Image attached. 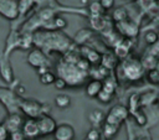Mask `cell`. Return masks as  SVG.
<instances>
[{
  "label": "cell",
  "instance_id": "5b68a950",
  "mask_svg": "<svg viewBox=\"0 0 159 140\" xmlns=\"http://www.w3.org/2000/svg\"><path fill=\"white\" fill-rule=\"evenodd\" d=\"M0 15L7 20L19 17V0H0Z\"/></svg>",
  "mask_w": 159,
  "mask_h": 140
},
{
  "label": "cell",
  "instance_id": "7c38bea8",
  "mask_svg": "<svg viewBox=\"0 0 159 140\" xmlns=\"http://www.w3.org/2000/svg\"><path fill=\"white\" fill-rule=\"evenodd\" d=\"M99 63H101L102 67H104L106 69L111 71V69H113V68H116L118 66L119 59L117 58V56L113 52H107V53H104V55L101 56Z\"/></svg>",
  "mask_w": 159,
  "mask_h": 140
},
{
  "label": "cell",
  "instance_id": "30bf717a",
  "mask_svg": "<svg viewBox=\"0 0 159 140\" xmlns=\"http://www.w3.org/2000/svg\"><path fill=\"white\" fill-rule=\"evenodd\" d=\"M22 118L20 114L17 113H10L6 119L4 120L2 125L6 128V130L9 133H14V131H17V130H21V126H22Z\"/></svg>",
  "mask_w": 159,
  "mask_h": 140
},
{
  "label": "cell",
  "instance_id": "f546056e",
  "mask_svg": "<svg viewBox=\"0 0 159 140\" xmlns=\"http://www.w3.org/2000/svg\"><path fill=\"white\" fill-rule=\"evenodd\" d=\"M98 4L102 10H111L114 6V0H99Z\"/></svg>",
  "mask_w": 159,
  "mask_h": 140
},
{
  "label": "cell",
  "instance_id": "4316f807",
  "mask_svg": "<svg viewBox=\"0 0 159 140\" xmlns=\"http://www.w3.org/2000/svg\"><path fill=\"white\" fill-rule=\"evenodd\" d=\"M113 95L114 94H111V93H108V92H106V90H103V89H101V92L98 93V95L96 97L101 103H109L112 99H113Z\"/></svg>",
  "mask_w": 159,
  "mask_h": 140
},
{
  "label": "cell",
  "instance_id": "d4e9b609",
  "mask_svg": "<svg viewBox=\"0 0 159 140\" xmlns=\"http://www.w3.org/2000/svg\"><path fill=\"white\" fill-rule=\"evenodd\" d=\"M144 41L149 45V46H153L158 42V35L155 31H147L144 33Z\"/></svg>",
  "mask_w": 159,
  "mask_h": 140
},
{
  "label": "cell",
  "instance_id": "277c9868",
  "mask_svg": "<svg viewBox=\"0 0 159 140\" xmlns=\"http://www.w3.org/2000/svg\"><path fill=\"white\" fill-rule=\"evenodd\" d=\"M128 116H129L128 108L123 104H117V105H113L109 109L107 115H104V123L120 126L122 123L125 121Z\"/></svg>",
  "mask_w": 159,
  "mask_h": 140
},
{
  "label": "cell",
  "instance_id": "ac0fdd59",
  "mask_svg": "<svg viewBox=\"0 0 159 140\" xmlns=\"http://www.w3.org/2000/svg\"><path fill=\"white\" fill-rule=\"evenodd\" d=\"M127 17H128V11H127V9L123 7V6H119V7L114 9V11H113V14H112V19H113L117 24L125 21Z\"/></svg>",
  "mask_w": 159,
  "mask_h": 140
},
{
  "label": "cell",
  "instance_id": "8fae6325",
  "mask_svg": "<svg viewBox=\"0 0 159 140\" xmlns=\"http://www.w3.org/2000/svg\"><path fill=\"white\" fill-rule=\"evenodd\" d=\"M0 76L6 83H11L14 79V73H12V67L10 64V61L7 56H4L2 59H0Z\"/></svg>",
  "mask_w": 159,
  "mask_h": 140
},
{
  "label": "cell",
  "instance_id": "5bb4252c",
  "mask_svg": "<svg viewBox=\"0 0 159 140\" xmlns=\"http://www.w3.org/2000/svg\"><path fill=\"white\" fill-rule=\"evenodd\" d=\"M102 89V81L98 79H91L87 84H86V94L91 98H96L98 95V93Z\"/></svg>",
  "mask_w": 159,
  "mask_h": 140
},
{
  "label": "cell",
  "instance_id": "d6986e66",
  "mask_svg": "<svg viewBox=\"0 0 159 140\" xmlns=\"http://www.w3.org/2000/svg\"><path fill=\"white\" fill-rule=\"evenodd\" d=\"M55 104H56V107L60 108V109H66V108H68L70 104H71V98H70V95L61 93V94L56 95V98H55Z\"/></svg>",
  "mask_w": 159,
  "mask_h": 140
},
{
  "label": "cell",
  "instance_id": "8992f818",
  "mask_svg": "<svg viewBox=\"0 0 159 140\" xmlns=\"http://www.w3.org/2000/svg\"><path fill=\"white\" fill-rule=\"evenodd\" d=\"M27 63L32 66L34 68L39 69L41 67H48V59L47 56L42 52L40 48H34L27 55Z\"/></svg>",
  "mask_w": 159,
  "mask_h": 140
},
{
  "label": "cell",
  "instance_id": "4dcf8cb0",
  "mask_svg": "<svg viewBox=\"0 0 159 140\" xmlns=\"http://www.w3.org/2000/svg\"><path fill=\"white\" fill-rule=\"evenodd\" d=\"M53 22H55V26L58 27V28H63V27H66V25H67V21H66L62 16H56V17L53 19Z\"/></svg>",
  "mask_w": 159,
  "mask_h": 140
},
{
  "label": "cell",
  "instance_id": "52a82bcc",
  "mask_svg": "<svg viewBox=\"0 0 159 140\" xmlns=\"http://www.w3.org/2000/svg\"><path fill=\"white\" fill-rule=\"evenodd\" d=\"M52 135H53L55 140H75L76 133L71 124L62 123V124L56 125Z\"/></svg>",
  "mask_w": 159,
  "mask_h": 140
},
{
  "label": "cell",
  "instance_id": "d6a6232c",
  "mask_svg": "<svg viewBox=\"0 0 159 140\" xmlns=\"http://www.w3.org/2000/svg\"><path fill=\"white\" fill-rule=\"evenodd\" d=\"M9 136H10V133L6 130V128L0 124V140H9Z\"/></svg>",
  "mask_w": 159,
  "mask_h": 140
},
{
  "label": "cell",
  "instance_id": "4fadbf2b",
  "mask_svg": "<svg viewBox=\"0 0 159 140\" xmlns=\"http://www.w3.org/2000/svg\"><path fill=\"white\" fill-rule=\"evenodd\" d=\"M118 28H119V31L122 32V35H124V36H127V37H129V38L137 36V33H138V26H137L134 22H132V21H123V22H119Z\"/></svg>",
  "mask_w": 159,
  "mask_h": 140
},
{
  "label": "cell",
  "instance_id": "e0dca14e",
  "mask_svg": "<svg viewBox=\"0 0 159 140\" xmlns=\"http://www.w3.org/2000/svg\"><path fill=\"white\" fill-rule=\"evenodd\" d=\"M140 63H142V66H143V68H144V71L147 69H153V68H157V63H158V59H157V57L155 56H153V55H149V53H147L142 59H140Z\"/></svg>",
  "mask_w": 159,
  "mask_h": 140
},
{
  "label": "cell",
  "instance_id": "7402d4cb",
  "mask_svg": "<svg viewBox=\"0 0 159 140\" xmlns=\"http://www.w3.org/2000/svg\"><path fill=\"white\" fill-rule=\"evenodd\" d=\"M147 76V81L152 84H158L159 83V71L157 68L153 69H148L147 73H144Z\"/></svg>",
  "mask_w": 159,
  "mask_h": 140
},
{
  "label": "cell",
  "instance_id": "7a4b0ae2",
  "mask_svg": "<svg viewBox=\"0 0 159 140\" xmlns=\"http://www.w3.org/2000/svg\"><path fill=\"white\" fill-rule=\"evenodd\" d=\"M58 73L61 74L60 77L62 79H65V82L67 83V85H77V84H81L87 73L86 72H82L81 69H78L76 67V64L73 63H67V62H63L61 66H58Z\"/></svg>",
  "mask_w": 159,
  "mask_h": 140
},
{
  "label": "cell",
  "instance_id": "cb8c5ba5",
  "mask_svg": "<svg viewBox=\"0 0 159 140\" xmlns=\"http://www.w3.org/2000/svg\"><path fill=\"white\" fill-rule=\"evenodd\" d=\"M55 79H56V76H55L51 71H47V72H45V73L40 74V82H41L42 84H45V85L52 84Z\"/></svg>",
  "mask_w": 159,
  "mask_h": 140
},
{
  "label": "cell",
  "instance_id": "836d02e7",
  "mask_svg": "<svg viewBox=\"0 0 159 140\" xmlns=\"http://www.w3.org/2000/svg\"><path fill=\"white\" fill-rule=\"evenodd\" d=\"M89 10H91L94 15H98V14L102 11V9H101V6H99L98 1H97V2H92V4H91V6H89Z\"/></svg>",
  "mask_w": 159,
  "mask_h": 140
},
{
  "label": "cell",
  "instance_id": "3957f363",
  "mask_svg": "<svg viewBox=\"0 0 159 140\" xmlns=\"http://www.w3.org/2000/svg\"><path fill=\"white\" fill-rule=\"evenodd\" d=\"M19 108L21 109V112L24 114H26L29 118L31 119H37L39 116L43 115V114H47L48 110H46V105L45 104H41L34 99H24V100H20V104H19Z\"/></svg>",
  "mask_w": 159,
  "mask_h": 140
},
{
  "label": "cell",
  "instance_id": "ba28073f",
  "mask_svg": "<svg viewBox=\"0 0 159 140\" xmlns=\"http://www.w3.org/2000/svg\"><path fill=\"white\" fill-rule=\"evenodd\" d=\"M37 121V126H39V131H40V136H46L53 133L55 128H56V121L53 118H51L47 114H43L41 116H39L36 119Z\"/></svg>",
  "mask_w": 159,
  "mask_h": 140
},
{
  "label": "cell",
  "instance_id": "1f68e13d",
  "mask_svg": "<svg viewBox=\"0 0 159 140\" xmlns=\"http://www.w3.org/2000/svg\"><path fill=\"white\" fill-rule=\"evenodd\" d=\"M9 140H26L22 131L21 130H17V131H14V133H10V136H9Z\"/></svg>",
  "mask_w": 159,
  "mask_h": 140
},
{
  "label": "cell",
  "instance_id": "e575fe53",
  "mask_svg": "<svg viewBox=\"0 0 159 140\" xmlns=\"http://www.w3.org/2000/svg\"><path fill=\"white\" fill-rule=\"evenodd\" d=\"M134 140H150L148 136H139V138H135Z\"/></svg>",
  "mask_w": 159,
  "mask_h": 140
},
{
  "label": "cell",
  "instance_id": "ffe728a7",
  "mask_svg": "<svg viewBox=\"0 0 159 140\" xmlns=\"http://www.w3.org/2000/svg\"><path fill=\"white\" fill-rule=\"evenodd\" d=\"M83 58L87 59L89 64H94V63H99V61H101V55H99L97 51L88 48V52L86 53V56H84Z\"/></svg>",
  "mask_w": 159,
  "mask_h": 140
},
{
  "label": "cell",
  "instance_id": "603a6c76",
  "mask_svg": "<svg viewBox=\"0 0 159 140\" xmlns=\"http://www.w3.org/2000/svg\"><path fill=\"white\" fill-rule=\"evenodd\" d=\"M132 115L134 116L135 123H137L139 126L145 125V124H147V121H148V118H147L145 113H144L143 110H140V109H138V110H135L134 113H132Z\"/></svg>",
  "mask_w": 159,
  "mask_h": 140
},
{
  "label": "cell",
  "instance_id": "83f0119b",
  "mask_svg": "<svg viewBox=\"0 0 159 140\" xmlns=\"http://www.w3.org/2000/svg\"><path fill=\"white\" fill-rule=\"evenodd\" d=\"M101 139V131L97 128H92L88 130L86 135V140H99Z\"/></svg>",
  "mask_w": 159,
  "mask_h": 140
},
{
  "label": "cell",
  "instance_id": "2e32d148",
  "mask_svg": "<svg viewBox=\"0 0 159 140\" xmlns=\"http://www.w3.org/2000/svg\"><path fill=\"white\" fill-rule=\"evenodd\" d=\"M88 120L93 125V128H97L104 123V113L99 109H93L88 114Z\"/></svg>",
  "mask_w": 159,
  "mask_h": 140
},
{
  "label": "cell",
  "instance_id": "6da1fadb",
  "mask_svg": "<svg viewBox=\"0 0 159 140\" xmlns=\"http://www.w3.org/2000/svg\"><path fill=\"white\" fill-rule=\"evenodd\" d=\"M117 69V78L118 81H127V82H137L140 81L145 73L140 59L134 57H127L122 59L120 63L116 67Z\"/></svg>",
  "mask_w": 159,
  "mask_h": 140
},
{
  "label": "cell",
  "instance_id": "f1b7e54d",
  "mask_svg": "<svg viewBox=\"0 0 159 140\" xmlns=\"http://www.w3.org/2000/svg\"><path fill=\"white\" fill-rule=\"evenodd\" d=\"M53 85H55V88L56 89H58V90H62V89H65L66 87H67V83L65 82V79H62L61 77H56V79L53 81V83H52Z\"/></svg>",
  "mask_w": 159,
  "mask_h": 140
},
{
  "label": "cell",
  "instance_id": "484cf974",
  "mask_svg": "<svg viewBox=\"0 0 159 140\" xmlns=\"http://www.w3.org/2000/svg\"><path fill=\"white\" fill-rule=\"evenodd\" d=\"M32 0H19V15L27 12L32 6Z\"/></svg>",
  "mask_w": 159,
  "mask_h": 140
},
{
  "label": "cell",
  "instance_id": "44dd1931",
  "mask_svg": "<svg viewBox=\"0 0 159 140\" xmlns=\"http://www.w3.org/2000/svg\"><path fill=\"white\" fill-rule=\"evenodd\" d=\"M116 88H117V83L113 79H111L109 77L106 78L104 81H102V89L103 90H106V92H108L111 94H114Z\"/></svg>",
  "mask_w": 159,
  "mask_h": 140
},
{
  "label": "cell",
  "instance_id": "9a60e30c",
  "mask_svg": "<svg viewBox=\"0 0 159 140\" xmlns=\"http://www.w3.org/2000/svg\"><path fill=\"white\" fill-rule=\"evenodd\" d=\"M119 128H120V126L103 123V124H102V130H101V136H103L106 140H112V139L118 134Z\"/></svg>",
  "mask_w": 159,
  "mask_h": 140
},
{
  "label": "cell",
  "instance_id": "9c48e42d",
  "mask_svg": "<svg viewBox=\"0 0 159 140\" xmlns=\"http://www.w3.org/2000/svg\"><path fill=\"white\" fill-rule=\"evenodd\" d=\"M21 131H22L26 140H36L40 138V131H39L36 119L29 118V119L24 120L22 126H21Z\"/></svg>",
  "mask_w": 159,
  "mask_h": 140
}]
</instances>
